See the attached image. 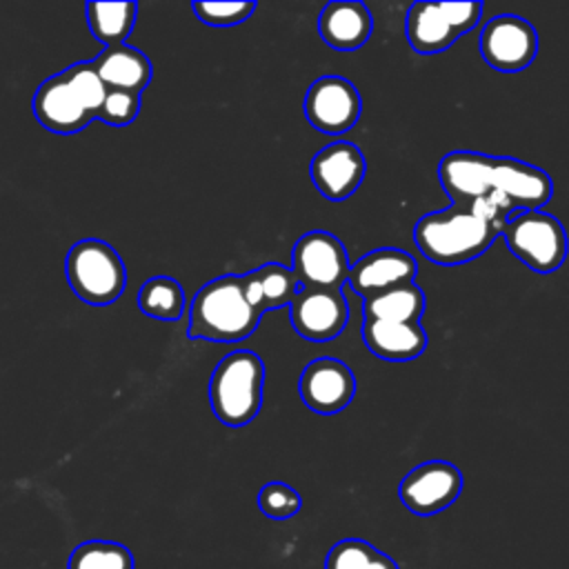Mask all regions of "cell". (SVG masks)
<instances>
[{
	"label": "cell",
	"mask_w": 569,
	"mask_h": 569,
	"mask_svg": "<svg viewBox=\"0 0 569 569\" xmlns=\"http://www.w3.org/2000/svg\"><path fill=\"white\" fill-rule=\"evenodd\" d=\"M367 171V162L362 151L347 140H336L322 147L311 164V182L327 200H347L362 182Z\"/></svg>",
	"instance_id": "14"
},
{
	"label": "cell",
	"mask_w": 569,
	"mask_h": 569,
	"mask_svg": "<svg viewBox=\"0 0 569 569\" xmlns=\"http://www.w3.org/2000/svg\"><path fill=\"white\" fill-rule=\"evenodd\" d=\"M256 9V2H193L191 11L209 27H233L244 22Z\"/></svg>",
	"instance_id": "29"
},
{
	"label": "cell",
	"mask_w": 569,
	"mask_h": 569,
	"mask_svg": "<svg viewBox=\"0 0 569 569\" xmlns=\"http://www.w3.org/2000/svg\"><path fill=\"white\" fill-rule=\"evenodd\" d=\"M87 24L91 36L104 47L124 44L133 24L138 4L136 2H87Z\"/></svg>",
	"instance_id": "22"
},
{
	"label": "cell",
	"mask_w": 569,
	"mask_h": 569,
	"mask_svg": "<svg viewBox=\"0 0 569 569\" xmlns=\"http://www.w3.org/2000/svg\"><path fill=\"white\" fill-rule=\"evenodd\" d=\"M258 507L267 518L287 520L300 511L302 498L287 482H267L258 493Z\"/></svg>",
	"instance_id": "26"
},
{
	"label": "cell",
	"mask_w": 569,
	"mask_h": 569,
	"mask_svg": "<svg viewBox=\"0 0 569 569\" xmlns=\"http://www.w3.org/2000/svg\"><path fill=\"white\" fill-rule=\"evenodd\" d=\"M462 473L447 460H429L413 467L398 487L400 502L416 516H433L456 502L462 491Z\"/></svg>",
	"instance_id": "11"
},
{
	"label": "cell",
	"mask_w": 569,
	"mask_h": 569,
	"mask_svg": "<svg viewBox=\"0 0 569 569\" xmlns=\"http://www.w3.org/2000/svg\"><path fill=\"white\" fill-rule=\"evenodd\" d=\"M482 16V2H413L405 18V36L420 56L449 49L471 31Z\"/></svg>",
	"instance_id": "7"
},
{
	"label": "cell",
	"mask_w": 569,
	"mask_h": 569,
	"mask_svg": "<svg viewBox=\"0 0 569 569\" xmlns=\"http://www.w3.org/2000/svg\"><path fill=\"white\" fill-rule=\"evenodd\" d=\"M482 60L502 73H516L529 67L538 53V33L520 16L502 13L491 18L478 38Z\"/></svg>",
	"instance_id": "9"
},
{
	"label": "cell",
	"mask_w": 569,
	"mask_h": 569,
	"mask_svg": "<svg viewBox=\"0 0 569 569\" xmlns=\"http://www.w3.org/2000/svg\"><path fill=\"white\" fill-rule=\"evenodd\" d=\"M138 111H140V93L124 91V89H107L96 118H100L111 127H127L136 120Z\"/></svg>",
	"instance_id": "28"
},
{
	"label": "cell",
	"mask_w": 569,
	"mask_h": 569,
	"mask_svg": "<svg viewBox=\"0 0 569 569\" xmlns=\"http://www.w3.org/2000/svg\"><path fill=\"white\" fill-rule=\"evenodd\" d=\"M242 293L247 302L262 316L264 311L280 309L298 293V282L289 267L280 262H267L249 273L240 276Z\"/></svg>",
	"instance_id": "20"
},
{
	"label": "cell",
	"mask_w": 569,
	"mask_h": 569,
	"mask_svg": "<svg viewBox=\"0 0 569 569\" xmlns=\"http://www.w3.org/2000/svg\"><path fill=\"white\" fill-rule=\"evenodd\" d=\"M362 113V100L356 84L342 76H320L305 96V116L322 133L340 136L349 131Z\"/></svg>",
	"instance_id": "10"
},
{
	"label": "cell",
	"mask_w": 569,
	"mask_h": 569,
	"mask_svg": "<svg viewBox=\"0 0 569 569\" xmlns=\"http://www.w3.org/2000/svg\"><path fill=\"white\" fill-rule=\"evenodd\" d=\"M438 180L456 202H485L507 218L549 202L551 178L522 160L478 151H451L438 164Z\"/></svg>",
	"instance_id": "1"
},
{
	"label": "cell",
	"mask_w": 569,
	"mask_h": 569,
	"mask_svg": "<svg viewBox=\"0 0 569 569\" xmlns=\"http://www.w3.org/2000/svg\"><path fill=\"white\" fill-rule=\"evenodd\" d=\"M260 322V313L247 302L240 276L224 273L209 280L189 307V338L209 342H240Z\"/></svg>",
	"instance_id": "3"
},
{
	"label": "cell",
	"mask_w": 569,
	"mask_h": 569,
	"mask_svg": "<svg viewBox=\"0 0 569 569\" xmlns=\"http://www.w3.org/2000/svg\"><path fill=\"white\" fill-rule=\"evenodd\" d=\"M376 553L378 549L367 540L345 538L329 549L325 558V569H371Z\"/></svg>",
	"instance_id": "27"
},
{
	"label": "cell",
	"mask_w": 569,
	"mask_h": 569,
	"mask_svg": "<svg viewBox=\"0 0 569 569\" xmlns=\"http://www.w3.org/2000/svg\"><path fill=\"white\" fill-rule=\"evenodd\" d=\"M362 340L373 356L391 362L413 360L427 349V331L422 329L420 322H391L365 318Z\"/></svg>",
	"instance_id": "18"
},
{
	"label": "cell",
	"mask_w": 569,
	"mask_h": 569,
	"mask_svg": "<svg viewBox=\"0 0 569 569\" xmlns=\"http://www.w3.org/2000/svg\"><path fill=\"white\" fill-rule=\"evenodd\" d=\"M500 236L509 251L536 273L556 271L567 256V236L560 220L540 209L511 213Z\"/></svg>",
	"instance_id": "6"
},
{
	"label": "cell",
	"mask_w": 569,
	"mask_h": 569,
	"mask_svg": "<svg viewBox=\"0 0 569 569\" xmlns=\"http://www.w3.org/2000/svg\"><path fill=\"white\" fill-rule=\"evenodd\" d=\"M373 29V18L367 4L356 0L327 2L318 18L320 38L338 51L360 49Z\"/></svg>",
	"instance_id": "17"
},
{
	"label": "cell",
	"mask_w": 569,
	"mask_h": 569,
	"mask_svg": "<svg viewBox=\"0 0 569 569\" xmlns=\"http://www.w3.org/2000/svg\"><path fill=\"white\" fill-rule=\"evenodd\" d=\"M33 116L47 131L60 136L78 133L93 120V116L80 104L76 93L69 89L62 73L47 78L36 89Z\"/></svg>",
	"instance_id": "16"
},
{
	"label": "cell",
	"mask_w": 569,
	"mask_h": 569,
	"mask_svg": "<svg viewBox=\"0 0 569 569\" xmlns=\"http://www.w3.org/2000/svg\"><path fill=\"white\" fill-rule=\"evenodd\" d=\"M291 273L298 289H342L349 276L347 249L329 231H307L293 244Z\"/></svg>",
	"instance_id": "8"
},
{
	"label": "cell",
	"mask_w": 569,
	"mask_h": 569,
	"mask_svg": "<svg viewBox=\"0 0 569 569\" xmlns=\"http://www.w3.org/2000/svg\"><path fill=\"white\" fill-rule=\"evenodd\" d=\"M291 325L309 342H329L342 333L349 305L342 289H298L289 302Z\"/></svg>",
	"instance_id": "12"
},
{
	"label": "cell",
	"mask_w": 569,
	"mask_h": 569,
	"mask_svg": "<svg viewBox=\"0 0 569 569\" xmlns=\"http://www.w3.org/2000/svg\"><path fill=\"white\" fill-rule=\"evenodd\" d=\"M416 273L418 262L411 253L396 247H382L349 264L347 284L353 289V293L369 298L391 287L413 282Z\"/></svg>",
	"instance_id": "15"
},
{
	"label": "cell",
	"mask_w": 569,
	"mask_h": 569,
	"mask_svg": "<svg viewBox=\"0 0 569 569\" xmlns=\"http://www.w3.org/2000/svg\"><path fill=\"white\" fill-rule=\"evenodd\" d=\"M425 311V293L413 282L391 287L376 296L365 298L362 313L371 320L391 322H418Z\"/></svg>",
	"instance_id": "21"
},
{
	"label": "cell",
	"mask_w": 569,
	"mask_h": 569,
	"mask_svg": "<svg viewBox=\"0 0 569 569\" xmlns=\"http://www.w3.org/2000/svg\"><path fill=\"white\" fill-rule=\"evenodd\" d=\"M505 222L507 216L485 202H456L422 216L413 227V240L427 260L460 264L485 253Z\"/></svg>",
	"instance_id": "2"
},
{
	"label": "cell",
	"mask_w": 569,
	"mask_h": 569,
	"mask_svg": "<svg viewBox=\"0 0 569 569\" xmlns=\"http://www.w3.org/2000/svg\"><path fill=\"white\" fill-rule=\"evenodd\" d=\"M91 64L107 89H124L133 93H142L153 73L149 58L129 44L104 47Z\"/></svg>",
	"instance_id": "19"
},
{
	"label": "cell",
	"mask_w": 569,
	"mask_h": 569,
	"mask_svg": "<svg viewBox=\"0 0 569 569\" xmlns=\"http://www.w3.org/2000/svg\"><path fill=\"white\" fill-rule=\"evenodd\" d=\"M138 309L149 318L173 322L184 313V291L169 276H153L138 289Z\"/></svg>",
	"instance_id": "23"
},
{
	"label": "cell",
	"mask_w": 569,
	"mask_h": 569,
	"mask_svg": "<svg viewBox=\"0 0 569 569\" xmlns=\"http://www.w3.org/2000/svg\"><path fill=\"white\" fill-rule=\"evenodd\" d=\"M62 78L67 80L69 89L76 93L80 104L96 118V113H98V109L104 100L107 87L100 80V76L96 73L93 64L91 62H76V64H71L62 71Z\"/></svg>",
	"instance_id": "25"
},
{
	"label": "cell",
	"mask_w": 569,
	"mask_h": 569,
	"mask_svg": "<svg viewBox=\"0 0 569 569\" xmlns=\"http://www.w3.org/2000/svg\"><path fill=\"white\" fill-rule=\"evenodd\" d=\"M264 365L249 349L227 353L209 378V405L213 416L231 427L249 425L262 407Z\"/></svg>",
	"instance_id": "4"
},
{
	"label": "cell",
	"mask_w": 569,
	"mask_h": 569,
	"mask_svg": "<svg viewBox=\"0 0 569 569\" xmlns=\"http://www.w3.org/2000/svg\"><path fill=\"white\" fill-rule=\"evenodd\" d=\"M298 393L313 413H340L356 393V378L342 360L318 358L302 369Z\"/></svg>",
	"instance_id": "13"
},
{
	"label": "cell",
	"mask_w": 569,
	"mask_h": 569,
	"mask_svg": "<svg viewBox=\"0 0 569 569\" xmlns=\"http://www.w3.org/2000/svg\"><path fill=\"white\" fill-rule=\"evenodd\" d=\"M64 276L71 291L91 307H107L127 287V269L118 251L98 238L78 240L64 258Z\"/></svg>",
	"instance_id": "5"
},
{
	"label": "cell",
	"mask_w": 569,
	"mask_h": 569,
	"mask_svg": "<svg viewBox=\"0 0 569 569\" xmlns=\"http://www.w3.org/2000/svg\"><path fill=\"white\" fill-rule=\"evenodd\" d=\"M371 569H398V562L391 556H387V553H382L378 549V553H376V558L371 562Z\"/></svg>",
	"instance_id": "30"
},
{
	"label": "cell",
	"mask_w": 569,
	"mask_h": 569,
	"mask_svg": "<svg viewBox=\"0 0 569 569\" xmlns=\"http://www.w3.org/2000/svg\"><path fill=\"white\" fill-rule=\"evenodd\" d=\"M67 569H136V562L120 542L84 540L69 553Z\"/></svg>",
	"instance_id": "24"
}]
</instances>
